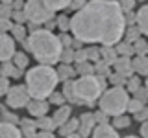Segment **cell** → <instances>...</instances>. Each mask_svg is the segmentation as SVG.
<instances>
[{"instance_id": "4dcf8cb0", "label": "cell", "mask_w": 148, "mask_h": 138, "mask_svg": "<svg viewBox=\"0 0 148 138\" xmlns=\"http://www.w3.org/2000/svg\"><path fill=\"white\" fill-rule=\"evenodd\" d=\"M59 61L61 63H72L74 61V48L72 46H63L61 55H59Z\"/></svg>"}, {"instance_id": "5bb4252c", "label": "cell", "mask_w": 148, "mask_h": 138, "mask_svg": "<svg viewBox=\"0 0 148 138\" xmlns=\"http://www.w3.org/2000/svg\"><path fill=\"white\" fill-rule=\"evenodd\" d=\"M17 136H21L17 123L0 120V138H17Z\"/></svg>"}, {"instance_id": "bcb514c9", "label": "cell", "mask_w": 148, "mask_h": 138, "mask_svg": "<svg viewBox=\"0 0 148 138\" xmlns=\"http://www.w3.org/2000/svg\"><path fill=\"white\" fill-rule=\"evenodd\" d=\"M59 41H61L63 46H74V37L67 35V31H63V35L59 37Z\"/></svg>"}, {"instance_id": "44dd1931", "label": "cell", "mask_w": 148, "mask_h": 138, "mask_svg": "<svg viewBox=\"0 0 148 138\" xmlns=\"http://www.w3.org/2000/svg\"><path fill=\"white\" fill-rule=\"evenodd\" d=\"M139 37H143V33L137 30V26H126L124 28V33H122V39L126 41V43L133 44L135 41L139 39Z\"/></svg>"}, {"instance_id": "603a6c76", "label": "cell", "mask_w": 148, "mask_h": 138, "mask_svg": "<svg viewBox=\"0 0 148 138\" xmlns=\"http://www.w3.org/2000/svg\"><path fill=\"white\" fill-rule=\"evenodd\" d=\"M61 94L65 96V101L78 105V99H76V96H74V92H72V79L63 81V90H61Z\"/></svg>"}, {"instance_id": "c3c4849f", "label": "cell", "mask_w": 148, "mask_h": 138, "mask_svg": "<svg viewBox=\"0 0 148 138\" xmlns=\"http://www.w3.org/2000/svg\"><path fill=\"white\" fill-rule=\"evenodd\" d=\"M85 2H87V0H69V6H67V9H76V11H78V9H80V7H82Z\"/></svg>"}, {"instance_id": "7402d4cb", "label": "cell", "mask_w": 148, "mask_h": 138, "mask_svg": "<svg viewBox=\"0 0 148 138\" xmlns=\"http://www.w3.org/2000/svg\"><path fill=\"white\" fill-rule=\"evenodd\" d=\"M117 52H115V48L113 46H100V59L102 61H106L108 64H111L117 59Z\"/></svg>"}, {"instance_id": "836d02e7", "label": "cell", "mask_w": 148, "mask_h": 138, "mask_svg": "<svg viewBox=\"0 0 148 138\" xmlns=\"http://www.w3.org/2000/svg\"><path fill=\"white\" fill-rule=\"evenodd\" d=\"M85 53H87V61H91V63H95V61L100 59V48L96 44H91V48H87Z\"/></svg>"}, {"instance_id": "d6a6232c", "label": "cell", "mask_w": 148, "mask_h": 138, "mask_svg": "<svg viewBox=\"0 0 148 138\" xmlns=\"http://www.w3.org/2000/svg\"><path fill=\"white\" fill-rule=\"evenodd\" d=\"M56 26L59 28V31H69L71 30V18L67 15H59L56 18Z\"/></svg>"}, {"instance_id": "ac0fdd59", "label": "cell", "mask_w": 148, "mask_h": 138, "mask_svg": "<svg viewBox=\"0 0 148 138\" xmlns=\"http://www.w3.org/2000/svg\"><path fill=\"white\" fill-rule=\"evenodd\" d=\"M78 131V118H69L63 125H59V135L61 136H74Z\"/></svg>"}, {"instance_id": "f35d334b", "label": "cell", "mask_w": 148, "mask_h": 138, "mask_svg": "<svg viewBox=\"0 0 148 138\" xmlns=\"http://www.w3.org/2000/svg\"><path fill=\"white\" fill-rule=\"evenodd\" d=\"M11 15H13V4H2L0 2V17L11 18Z\"/></svg>"}, {"instance_id": "9a60e30c", "label": "cell", "mask_w": 148, "mask_h": 138, "mask_svg": "<svg viewBox=\"0 0 148 138\" xmlns=\"http://www.w3.org/2000/svg\"><path fill=\"white\" fill-rule=\"evenodd\" d=\"M135 26L143 35L148 33V6L139 7V11L135 13Z\"/></svg>"}, {"instance_id": "7bdbcfd3", "label": "cell", "mask_w": 148, "mask_h": 138, "mask_svg": "<svg viewBox=\"0 0 148 138\" xmlns=\"http://www.w3.org/2000/svg\"><path fill=\"white\" fill-rule=\"evenodd\" d=\"M0 118L2 120H6V122H13V123H17L18 122V118H17V114H13V112H9V110H0Z\"/></svg>"}, {"instance_id": "d590c367", "label": "cell", "mask_w": 148, "mask_h": 138, "mask_svg": "<svg viewBox=\"0 0 148 138\" xmlns=\"http://www.w3.org/2000/svg\"><path fill=\"white\" fill-rule=\"evenodd\" d=\"M108 79L113 83L115 87H124V83H126V77H124L122 74H119V72H115V74H111V72H109Z\"/></svg>"}, {"instance_id": "ba28073f", "label": "cell", "mask_w": 148, "mask_h": 138, "mask_svg": "<svg viewBox=\"0 0 148 138\" xmlns=\"http://www.w3.org/2000/svg\"><path fill=\"white\" fill-rule=\"evenodd\" d=\"M15 53V41L8 31H0V63L9 61Z\"/></svg>"}, {"instance_id": "e575fe53", "label": "cell", "mask_w": 148, "mask_h": 138, "mask_svg": "<svg viewBox=\"0 0 148 138\" xmlns=\"http://www.w3.org/2000/svg\"><path fill=\"white\" fill-rule=\"evenodd\" d=\"M124 85H126V89H128L130 92H133L135 89H139V87H141V79H139L137 76H128Z\"/></svg>"}, {"instance_id": "30bf717a", "label": "cell", "mask_w": 148, "mask_h": 138, "mask_svg": "<svg viewBox=\"0 0 148 138\" xmlns=\"http://www.w3.org/2000/svg\"><path fill=\"white\" fill-rule=\"evenodd\" d=\"M26 109H28V112H30V116L39 118V116H45V114L48 112V103H46L45 99H35V98H32V99L26 103Z\"/></svg>"}, {"instance_id": "b9f144b4", "label": "cell", "mask_w": 148, "mask_h": 138, "mask_svg": "<svg viewBox=\"0 0 148 138\" xmlns=\"http://www.w3.org/2000/svg\"><path fill=\"white\" fill-rule=\"evenodd\" d=\"M8 89H9V77L0 74V96H6Z\"/></svg>"}, {"instance_id": "e0dca14e", "label": "cell", "mask_w": 148, "mask_h": 138, "mask_svg": "<svg viewBox=\"0 0 148 138\" xmlns=\"http://www.w3.org/2000/svg\"><path fill=\"white\" fill-rule=\"evenodd\" d=\"M132 68L139 76H148V57L146 55H137L132 61Z\"/></svg>"}, {"instance_id": "681fc988", "label": "cell", "mask_w": 148, "mask_h": 138, "mask_svg": "<svg viewBox=\"0 0 148 138\" xmlns=\"http://www.w3.org/2000/svg\"><path fill=\"white\" fill-rule=\"evenodd\" d=\"M92 118H95V122H96V123L108 122V114H106V112H102V110H98V112H95V114H92Z\"/></svg>"}, {"instance_id": "9c48e42d", "label": "cell", "mask_w": 148, "mask_h": 138, "mask_svg": "<svg viewBox=\"0 0 148 138\" xmlns=\"http://www.w3.org/2000/svg\"><path fill=\"white\" fill-rule=\"evenodd\" d=\"M96 125V122H95V118H92V114L91 112H83L80 118H78V131H76V135L78 136H89L91 133H92V127Z\"/></svg>"}, {"instance_id": "2e32d148", "label": "cell", "mask_w": 148, "mask_h": 138, "mask_svg": "<svg viewBox=\"0 0 148 138\" xmlns=\"http://www.w3.org/2000/svg\"><path fill=\"white\" fill-rule=\"evenodd\" d=\"M18 131H21V136H35L37 135V127H35V120L30 118H22L18 122Z\"/></svg>"}, {"instance_id": "7a4b0ae2", "label": "cell", "mask_w": 148, "mask_h": 138, "mask_svg": "<svg viewBox=\"0 0 148 138\" xmlns=\"http://www.w3.org/2000/svg\"><path fill=\"white\" fill-rule=\"evenodd\" d=\"M26 48L41 64H56L59 61L63 44L50 30H34L26 41Z\"/></svg>"}, {"instance_id": "f546056e", "label": "cell", "mask_w": 148, "mask_h": 138, "mask_svg": "<svg viewBox=\"0 0 148 138\" xmlns=\"http://www.w3.org/2000/svg\"><path fill=\"white\" fill-rule=\"evenodd\" d=\"M11 61L18 68H26L28 66V55L22 53V52H15V53H13V57H11Z\"/></svg>"}, {"instance_id": "f1b7e54d", "label": "cell", "mask_w": 148, "mask_h": 138, "mask_svg": "<svg viewBox=\"0 0 148 138\" xmlns=\"http://www.w3.org/2000/svg\"><path fill=\"white\" fill-rule=\"evenodd\" d=\"M132 46H133V53H137V55H146L148 53V43L143 37H139Z\"/></svg>"}, {"instance_id": "6da1fadb", "label": "cell", "mask_w": 148, "mask_h": 138, "mask_svg": "<svg viewBox=\"0 0 148 138\" xmlns=\"http://www.w3.org/2000/svg\"><path fill=\"white\" fill-rule=\"evenodd\" d=\"M124 28V13L117 0H89L74 13L69 31L80 43L115 46Z\"/></svg>"}, {"instance_id": "f6af8a7d", "label": "cell", "mask_w": 148, "mask_h": 138, "mask_svg": "<svg viewBox=\"0 0 148 138\" xmlns=\"http://www.w3.org/2000/svg\"><path fill=\"white\" fill-rule=\"evenodd\" d=\"M11 26H13L11 18H4V17H0V31H9V30H11Z\"/></svg>"}, {"instance_id": "3957f363", "label": "cell", "mask_w": 148, "mask_h": 138, "mask_svg": "<svg viewBox=\"0 0 148 138\" xmlns=\"http://www.w3.org/2000/svg\"><path fill=\"white\" fill-rule=\"evenodd\" d=\"M26 90L30 98L35 99H45L50 96V92L56 90V85L59 83L56 68L52 64H37L26 72Z\"/></svg>"}, {"instance_id": "d4e9b609", "label": "cell", "mask_w": 148, "mask_h": 138, "mask_svg": "<svg viewBox=\"0 0 148 138\" xmlns=\"http://www.w3.org/2000/svg\"><path fill=\"white\" fill-rule=\"evenodd\" d=\"M130 123H132V120H130V116H126V114H117V116H113V123H111V125H113L115 129H128L130 127Z\"/></svg>"}, {"instance_id": "8d00e7d4", "label": "cell", "mask_w": 148, "mask_h": 138, "mask_svg": "<svg viewBox=\"0 0 148 138\" xmlns=\"http://www.w3.org/2000/svg\"><path fill=\"white\" fill-rule=\"evenodd\" d=\"M141 107H145L143 101H139L137 98H130L128 99V105H126V110H128V112H137Z\"/></svg>"}, {"instance_id": "ee69618b", "label": "cell", "mask_w": 148, "mask_h": 138, "mask_svg": "<svg viewBox=\"0 0 148 138\" xmlns=\"http://www.w3.org/2000/svg\"><path fill=\"white\" fill-rule=\"evenodd\" d=\"M133 118L139 120V122H145V120L148 118V109H146V105H145V107H141L137 112H133Z\"/></svg>"}, {"instance_id": "8992f818", "label": "cell", "mask_w": 148, "mask_h": 138, "mask_svg": "<svg viewBox=\"0 0 148 138\" xmlns=\"http://www.w3.org/2000/svg\"><path fill=\"white\" fill-rule=\"evenodd\" d=\"M22 11H24L26 20L34 22V24H45L46 20L54 17V13L46 7L43 0H24L22 2Z\"/></svg>"}, {"instance_id": "484cf974", "label": "cell", "mask_w": 148, "mask_h": 138, "mask_svg": "<svg viewBox=\"0 0 148 138\" xmlns=\"http://www.w3.org/2000/svg\"><path fill=\"white\" fill-rule=\"evenodd\" d=\"M92 70H95L96 76L108 77V76H109V64L106 63V61H102V59H98V61L92 63Z\"/></svg>"}, {"instance_id": "7c38bea8", "label": "cell", "mask_w": 148, "mask_h": 138, "mask_svg": "<svg viewBox=\"0 0 148 138\" xmlns=\"http://www.w3.org/2000/svg\"><path fill=\"white\" fill-rule=\"evenodd\" d=\"M113 68H115V72H119V74H122L124 77H128V76H132L133 74V68H132V59L126 57V55H117V59H115L113 63Z\"/></svg>"}, {"instance_id": "ab89813d", "label": "cell", "mask_w": 148, "mask_h": 138, "mask_svg": "<svg viewBox=\"0 0 148 138\" xmlns=\"http://www.w3.org/2000/svg\"><path fill=\"white\" fill-rule=\"evenodd\" d=\"M135 4H137V0H119V6H120V9H122V13L133 11Z\"/></svg>"}, {"instance_id": "ffe728a7", "label": "cell", "mask_w": 148, "mask_h": 138, "mask_svg": "<svg viewBox=\"0 0 148 138\" xmlns=\"http://www.w3.org/2000/svg\"><path fill=\"white\" fill-rule=\"evenodd\" d=\"M35 127L37 129H41V131H54L56 129V123H54V120L52 116H39V118H35Z\"/></svg>"}, {"instance_id": "277c9868", "label": "cell", "mask_w": 148, "mask_h": 138, "mask_svg": "<svg viewBox=\"0 0 148 138\" xmlns=\"http://www.w3.org/2000/svg\"><path fill=\"white\" fill-rule=\"evenodd\" d=\"M108 85V77L96 76V74H87L80 76L72 81V92L78 99V105H91L98 99V96L104 92Z\"/></svg>"}, {"instance_id": "f907efd6", "label": "cell", "mask_w": 148, "mask_h": 138, "mask_svg": "<svg viewBox=\"0 0 148 138\" xmlns=\"http://www.w3.org/2000/svg\"><path fill=\"white\" fill-rule=\"evenodd\" d=\"M141 136H148V122L145 120V122H141Z\"/></svg>"}, {"instance_id": "db71d44e", "label": "cell", "mask_w": 148, "mask_h": 138, "mask_svg": "<svg viewBox=\"0 0 148 138\" xmlns=\"http://www.w3.org/2000/svg\"><path fill=\"white\" fill-rule=\"evenodd\" d=\"M137 2H143V0H137Z\"/></svg>"}, {"instance_id": "4fadbf2b", "label": "cell", "mask_w": 148, "mask_h": 138, "mask_svg": "<svg viewBox=\"0 0 148 138\" xmlns=\"http://www.w3.org/2000/svg\"><path fill=\"white\" fill-rule=\"evenodd\" d=\"M71 112H72V107L71 105H58V109H56V112L52 114V120H54V123H56V127H59V125H63L65 122H67L69 118H71Z\"/></svg>"}, {"instance_id": "74e56055", "label": "cell", "mask_w": 148, "mask_h": 138, "mask_svg": "<svg viewBox=\"0 0 148 138\" xmlns=\"http://www.w3.org/2000/svg\"><path fill=\"white\" fill-rule=\"evenodd\" d=\"M146 96H148V90H146V87H139V89H135L133 90V98H137L139 101H143V103H146Z\"/></svg>"}, {"instance_id": "5b68a950", "label": "cell", "mask_w": 148, "mask_h": 138, "mask_svg": "<svg viewBox=\"0 0 148 138\" xmlns=\"http://www.w3.org/2000/svg\"><path fill=\"white\" fill-rule=\"evenodd\" d=\"M128 99H130L128 90H124L122 87H113L109 90H104L98 96V107L108 116H117V114L126 112Z\"/></svg>"}, {"instance_id": "d6986e66", "label": "cell", "mask_w": 148, "mask_h": 138, "mask_svg": "<svg viewBox=\"0 0 148 138\" xmlns=\"http://www.w3.org/2000/svg\"><path fill=\"white\" fill-rule=\"evenodd\" d=\"M56 74H58V79H59V81H67V79H71V77H74L76 68H72L71 63H63L61 66L56 70Z\"/></svg>"}, {"instance_id": "52a82bcc", "label": "cell", "mask_w": 148, "mask_h": 138, "mask_svg": "<svg viewBox=\"0 0 148 138\" xmlns=\"http://www.w3.org/2000/svg\"><path fill=\"white\" fill-rule=\"evenodd\" d=\"M6 101L11 109H22V107H26V103L30 101V94H28L24 85L9 87L8 92H6Z\"/></svg>"}, {"instance_id": "cb8c5ba5", "label": "cell", "mask_w": 148, "mask_h": 138, "mask_svg": "<svg viewBox=\"0 0 148 138\" xmlns=\"http://www.w3.org/2000/svg\"><path fill=\"white\" fill-rule=\"evenodd\" d=\"M113 48H115V52L120 53V55H126V57H132L133 55V46L130 43H126V41H122V39H120Z\"/></svg>"}, {"instance_id": "4316f807", "label": "cell", "mask_w": 148, "mask_h": 138, "mask_svg": "<svg viewBox=\"0 0 148 138\" xmlns=\"http://www.w3.org/2000/svg\"><path fill=\"white\" fill-rule=\"evenodd\" d=\"M11 37H13V41H18V43H21V41H24L26 39V28L22 26V24H18V22H15V24L11 26Z\"/></svg>"}, {"instance_id": "8fae6325", "label": "cell", "mask_w": 148, "mask_h": 138, "mask_svg": "<svg viewBox=\"0 0 148 138\" xmlns=\"http://www.w3.org/2000/svg\"><path fill=\"white\" fill-rule=\"evenodd\" d=\"M91 135L96 136V138H115V136H119V133H117V129L111 125V123L102 122V123H96V125L92 127Z\"/></svg>"}, {"instance_id": "60d3db41", "label": "cell", "mask_w": 148, "mask_h": 138, "mask_svg": "<svg viewBox=\"0 0 148 138\" xmlns=\"http://www.w3.org/2000/svg\"><path fill=\"white\" fill-rule=\"evenodd\" d=\"M48 98H50V103H54V105H63L65 103V96L61 94V92H50V96H48Z\"/></svg>"}, {"instance_id": "1f68e13d", "label": "cell", "mask_w": 148, "mask_h": 138, "mask_svg": "<svg viewBox=\"0 0 148 138\" xmlns=\"http://www.w3.org/2000/svg\"><path fill=\"white\" fill-rule=\"evenodd\" d=\"M78 68L76 72L80 74V76H87V74H95V70H92V63L91 61H82V63H76Z\"/></svg>"}, {"instance_id": "7dc6e473", "label": "cell", "mask_w": 148, "mask_h": 138, "mask_svg": "<svg viewBox=\"0 0 148 138\" xmlns=\"http://www.w3.org/2000/svg\"><path fill=\"white\" fill-rule=\"evenodd\" d=\"M74 61H76V63L87 61V53H85V50H74Z\"/></svg>"}, {"instance_id": "816d5d0a", "label": "cell", "mask_w": 148, "mask_h": 138, "mask_svg": "<svg viewBox=\"0 0 148 138\" xmlns=\"http://www.w3.org/2000/svg\"><path fill=\"white\" fill-rule=\"evenodd\" d=\"M0 2H2V4H11L13 0H0Z\"/></svg>"}, {"instance_id": "83f0119b", "label": "cell", "mask_w": 148, "mask_h": 138, "mask_svg": "<svg viewBox=\"0 0 148 138\" xmlns=\"http://www.w3.org/2000/svg\"><path fill=\"white\" fill-rule=\"evenodd\" d=\"M43 2L46 4V7L52 13L59 11V9H67V6H69V0H43Z\"/></svg>"}, {"instance_id": "f5cc1de1", "label": "cell", "mask_w": 148, "mask_h": 138, "mask_svg": "<svg viewBox=\"0 0 148 138\" xmlns=\"http://www.w3.org/2000/svg\"><path fill=\"white\" fill-rule=\"evenodd\" d=\"M0 74H2V66H0Z\"/></svg>"}]
</instances>
